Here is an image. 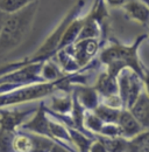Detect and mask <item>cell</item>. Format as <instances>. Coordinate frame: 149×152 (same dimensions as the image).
I'll return each mask as SVG.
<instances>
[{
    "instance_id": "cell-1",
    "label": "cell",
    "mask_w": 149,
    "mask_h": 152,
    "mask_svg": "<svg viewBox=\"0 0 149 152\" xmlns=\"http://www.w3.org/2000/svg\"><path fill=\"white\" fill-rule=\"evenodd\" d=\"M38 8V0L27 5L17 13L9 14L0 32V55L21 43L32 27Z\"/></svg>"
},
{
    "instance_id": "cell-2",
    "label": "cell",
    "mask_w": 149,
    "mask_h": 152,
    "mask_svg": "<svg viewBox=\"0 0 149 152\" xmlns=\"http://www.w3.org/2000/svg\"><path fill=\"white\" fill-rule=\"evenodd\" d=\"M145 38L146 37L137 39L135 45L132 46V47H125V46H121V45L116 43L114 46L108 47L107 49H105L101 53L100 58L104 63H106L108 66V74L110 75L115 77L124 68L130 67L142 78H145V74H143V70H142V68L139 63L137 53H136L137 46L141 43L142 39Z\"/></svg>"
},
{
    "instance_id": "cell-3",
    "label": "cell",
    "mask_w": 149,
    "mask_h": 152,
    "mask_svg": "<svg viewBox=\"0 0 149 152\" xmlns=\"http://www.w3.org/2000/svg\"><path fill=\"white\" fill-rule=\"evenodd\" d=\"M55 88V83H41L29 87H25L17 90H11L7 94L0 95V107L12 105L17 103H22L49 95Z\"/></svg>"
},
{
    "instance_id": "cell-4",
    "label": "cell",
    "mask_w": 149,
    "mask_h": 152,
    "mask_svg": "<svg viewBox=\"0 0 149 152\" xmlns=\"http://www.w3.org/2000/svg\"><path fill=\"white\" fill-rule=\"evenodd\" d=\"M82 6H83V1H79L74 8L68 13V15H67V17L63 19V21L59 23L58 28L50 35V38L46 41V43L38 49V52H37L36 55H35L36 58L37 57H43V56H46V55H48V54H50L51 52H54L56 48L58 47L59 40L62 38V34L64 33L67 26L78 15V12H79V10H80Z\"/></svg>"
},
{
    "instance_id": "cell-5",
    "label": "cell",
    "mask_w": 149,
    "mask_h": 152,
    "mask_svg": "<svg viewBox=\"0 0 149 152\" xmlns=\"http://www.w3.org/2000/svg\"><path fill=\"white\" fill-rule=\"evenodd\" d=\"M71 49H72L71 55L74 57L77 64L84 66L95 54L98 49V42L97 40H93V39L79 40L77 43H74L71 47Z\"/></svg>"
},
{
    "instance_id": "cell-6",
    "label": "cell",
    "mask_w": 149,
    "mask_h": 152,
    "mask_svg": "<svg viewBox=\"0 0 149 152\" xmlns=\"http://www.w3.org/2000/svg\"><path fill=\"white\" fill-rule=\"evenodd\" d=\"M129 109L133 117L142 128L146 129L149 124V99L147 93L141 91Z\"/></svg>"
},
{
    "instance_id": "cell-7",
    "label": "cell",
    "mask_w": 149,
    "mask_h": 152,
    "mask_svg": "<svg viewBox=\"0 0 149 152\" xmlns=\"http://www.w3.org/2000/svg\"><path fill=\"white\" fill-rule=\"evenodd\" d=\"M41 64H33L26 68H22L18 72H14L11 75L5 76L1 80V83H9V84H18L22 82H32L36 80V75L41 69Z\"/></svg>"
},
{
    "instance_id": "cell-8",
    "label": "cell",
    "mask_w": 149,
    "mask_h": 152,
    "mask_svg": "<svg viewBox=\"0 0 149 152\" xmlns=\"http://www.w3.org/2000/svg\"><path fill=\"white\" fill-rule=\"evenodd\" d=\"M119 128L121 134H125L126 137H133L141 132L142 126L139 124V122L133 117V115L129 111H120L118 121Z\"/></svg>"
},
{
    "instance_id": "cell-9",
    "label": "cell",
    "mask_w": 149,
    "mask_h": 152,
    "mask_svg": "<svg viewBox=\"0 0 149 152\" xmlns=\"http://www.w3.org/2000/svg\"><path fill=\"white\" fill-rule=\"evenodd\" d=\"M122 7L130 19L136 20L142 25H147L149 19V10L147 4L141 1H129L125 2Z\"/></svg>"
},
{
    "instance_id": "cell-10",
    "label": "cell",
    "mask_w": 149,
    "mask_h": 152,
    "mask_svg": "<svg viewBox=\"0 0 149 152\" xmlns=\"http://www.w3.org/2000/svg\"><path fill=\"white\" fill-rule=\"evenodd\" d=\"M83 23H84V19H74L65 28L64 33L62 34V38L59 40V43H58V49L61 48H64L67 46H69L70 43H72L74 40H77L78 35H79V32L83 27Z\"/></svg>"
},
{
    "instance_id": "cell-11",
    "label": "cell",
    "mask_w": 149,
    "mask_h": 152,
    "mask_svg": "<svg viewBox=\"0 0 149 152\" xmlns=\"http://www.w3.org/2000/svg\"><path fill=\"white\" fill-rule=\"evenodd\" d=\"M25 128L29 129L32 131H35L37 133H41V134L51 136L50 131H49V121L47 119V116L44 114V110L42 107L38 109L36 115L34 116V118L30 122L25 124Z\"/></svg>"
},
{
    "instance_id": "cell-12",
    "label": "cell",
    "mask_w": 149,
    "mask_h": 152,
    "mask_svg": "<svg viewBox=\"0 0 149 152\" xmlns=\"http://www.w3.org/2000/svg\"><path fill=\"white\" fill-rule=\"evenodd\" d=\"M97 90H99L104 96L116 95L118 94V82L114 76L108 73H104L99 76L97 82Z\"/></svg>"
},
{
    "instance_id": "cell-13",
    "label": "cell",
    "mask_w": 149,
    "mask_h": 152,
    "mask_svg": "<svg viewBox=\"0 0 149 152\" xmlns=\"http://www.w3.org/2000/svg\"><path fill=\"white\" fill-rule=\"evenodd\" d=\"M30 111H25V113H19V111H1L0 117V124L1 128L7 129V130H13L18 124H20L25 117L29 114Z\"/></svg>"
},
{
    "instance_id": "cell-14",
    "label": "cell",
    "mask_w": 149,
    "mask_h": 152,
    "mask_svg": "<svg viewBox=\"0 0 149 152\" xmlns=\"http://www.w3.org/2000/svg\"><path fill=\"white\" fill-rule=\"evenodd\" d=\"M78 102L80 103V105L88 108V109H95V107L98 105V96L97 91L92 88H84L79 91L78 97H77Z\"/></svg>"
},
{
    "instance_id": "cell-15",
    "label": "cell",
    "mask_w": 149,
    "mask_h": 152,
    "mask_svg": "<svg viewBox=\"0 0 149 152\" xmlns=\"http://www.w3.org/2000/svg\"><path fill=\"white\" fill-rule=\"evenodd\" d=\"M119 109H114L110 108L105 104L101 105H97L94 109V115L101 121V122H106V123H115L118 121L119 117Z\"/></svg>"
},
{
    "instance_id": "cell-16",
    "label": "cell",
    "mask_w": 149,
    "mask_h": 152,
    "mask_svg": "<svg viewBox=\"0 0 149 152\" xmlns=\"http://www.w3.org/2000/svg\"><path fill=\"white\" fill-rule=\"evenodd\" d=\"M35 0H0V11L6 14L17 13Z\"/></svg>"
},
{
    "instance_id": "cell-17",
    "label": "cell",
    "mask_w": 149,
    "mask_h": 152,
    "mask_svg": "<svg viewBox=\"0 0 149 152\" xmlns=\"http://www.w3.org/2000/svg\"><path fill=\"white\" fill-rule=\"evenodd\" d=\"M107 152H125L128 148L127 142L122 138H111L101 142Z\"/></svg>"
},
{
    "instance_id": "cell-18",
    "label": "cell",
    "mask_w": 149,
    "mask_h": 152,
    "mask_svg": "<svg viewBox=\"0 0 149 152\" xmlns=\"http://www.w3.org/2000/svg\"><path fill=\"white\" fill-rule=\"evenodd\" d=\"M12 148L17 152H30L33 149L32 139L26 136H18L13 139Z\"/></svg>"
},
{
    "instance_id": "cell-19",
    "label": "cell",
    "mask_w": 149,
    "mask_h": 152,
    "mask_svg": "<svg viewBox=\"0 0 149 152\" xmlns=\"http://www.w3.org/2000/svg\"><path fill=\"white\" fill-rule=\"evenodd\" d=\"M13 133L12 130H7L1 128L0 129V152H9L12 150L13 143Z\"/></svg>"
},
{
    "instance_id": "cell-20",
    "label": "cell",
    "mask_w": 149,
    "mask_h": 152,
    "mask_svg": "<svg viewBox=\"0 0 149 152\" xmlns=\"http://www.w3.org/2000/svg\"><path fill=\"white\" fill-rule=\"evenodd\" d=\"M74 143L77 145V148L79 149L80 152H89V148L91 145V140H89L86 137H84L82 133H79L78 131L74 130H70L69 131Z\"/></svg>"
},
{
    "instance_id": "cell-21",
    "label": "cell",
    "mask_w": 149,
    "mask_h": 152,
    "mask_svg": "<svg viewBox=\"0 0 149 152\" xmlns=\"http://www.w3.org/2000/svg\"><path fill=\"white\" fill-rule=\"evenodd\" d=\"M71 107H72V102L69 96L53 99V109L58 113H62V114L69 113L71 110Z\"/></svg>"
},
{
    "instance_id": "cell-22",
    "label": "cell",
    "mask_w": 149,
    "mask_h": 152,
    "mask_svg": "<svg viewBox=\"0 0 149 152\" xmlns=\"http://www.w3.org/2000/svg\"><path fill=\"white\" fill-rule=\"evenodd\" d=\"M42 75L46 80H56L59 76V72L54 63L48 62L42 68Z\"/></svg>"
},
{
    "instance_id": "cell-23",
    "label": "cell",
    "mask_w": 149,
    "mask_h": 152,
    "mask_svg": "<svg viewBox=\"0 0 149 152\" xmlns=\"http://www.w3.org/2000/svg\"><path fill=\"white\" fill-rule=\"evenodd\" d=\"M49 131L51 136H55L62 139H70L69 133L65 130V128H63L59 124H56L54 122H49Z\"/></svg>"
},
{
    "instance_id": "cell-24",
    "label": "cell",
    "mask_w": 149,
    "mask_h": 152,
    "mask_svg": "<svg viewBox=\"0 0 149 152\" xmlns=\"http://www.w3.org/2000/svg\"><path fill=\"white\" fill-rule=\"evenodd\" d=\"M85 125L93 131H100V129L103 126V122L95 115L88 114L85 117Z\"/></svg>"
},
{
    "instance_id": "cell-25",
    "label": "cell",
    "mask_w": 149,
    "mask_h": 152,
    "mask_svg": "<svg viewBox=\"0 0 149 152\" xmlns=\"http://www.w3.org/2000/svg\"><path fill=\"white\" fill-rule=\"evenodd\" d=\"M100 132L108 136V137H116L119 134H121V131H120V128L113 123H108L106 125H103L101 129H100Z\"/></svg>"
},
{
    "instance_id": "cell-26",
    "label": "cell",
    "mask_w": 149,
    "mask_h": 152,
    "mask_svg": "<svg viewBox=\"0 0 149 152\" xmlns=\"http://www.w3.org/2000/svg\"><path fill=\"white\" fill-rule=\"evenodd\" d=\"M89 152H107L104 144L101 142H94L91 143L90 148H89Z\"/></svg>"
},
{
    "instance_id": "cell-27",
    "label": "cell",
    "mask_w": 149,
    "mask_h": 152,
    "mask_svg": "<svg viewBox=\"0 0 149 152\" xmlns=\"http://www.w3.org/2000/svg\"><path fill=\"white\" fill-rule=\"evenodd\" d=\"M106 1L111 7H119V6H122L126 0H106Z\"/></svg>"
},
{
    "instance_id": "cell-28",
    "label": "cell",
    "mask_w": 149,
    "mask_h": 152,
    "mask_svg": "<svg viewBox=\"0 0 149 152\" xmlns=\"http://www.w3.org/2000/svg\"><path fill=\"white\" fill-rule=\"evenodd\" d=\"M8 15H9V14H6V13H4V12H1V11H0V32H1L2 27H4L5 21H6L7 18H8Z\"/></svg>"
},
{
    "instance_id": "cell-29",
    "label": "cell",
    "mask_w": 149,
    "mask_h": 152,
    "mask_svg": "<svg viewBox=\"0 0 149 152\" xmlns=\"http://www.w3.org/2000/svg\"><path fill=\"white\" fill-rule=\"evenodd\" d=\"M49 152H67L64 149H62V148H59V146H57V145H53L51 146V149H50V151Z\"/></svg>"
}]
</instances>
